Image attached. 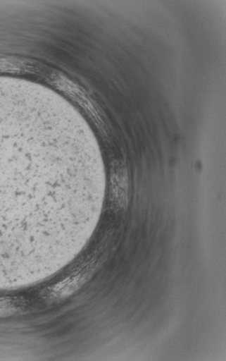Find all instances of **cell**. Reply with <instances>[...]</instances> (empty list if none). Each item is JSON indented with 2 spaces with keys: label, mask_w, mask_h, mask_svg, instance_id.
I'll list each match as a JSON object with an SVG mask.
<instances>
[{
  "label": "cell",
  "mask_w": 226,
  "mask_h": 361,
  "mask_svg": "<svg viewBox=\"0 0 226 361\" xmlns=\"http://www.w3.org/2000/svg\"><path fill=\"white\" fill-rule=\"evenodd\" d=\"M18 122L0 119V259L33 251L39 210L63 187V175L30 152Z\"/></svg>",
  "instance_id": "1"
}]
</instances>
